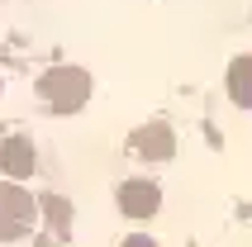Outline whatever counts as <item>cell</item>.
<instances>
[{"instance_id": "cell-8", "label": "cell", "mask_w": 252, "mask_h": 247, "mask_svg": "<svg viewBox=\"0 0 252 247\" xmlns=\"http://www.w3.org/2000/svg\"><path fill=\"white\" fill-rule=\"evenodd\" d=\"M119 247H157V243H153V238H148V233H133V238H124V243H119Z\"/></svg>"}, {"instance_id": "cell-7", "label": "cell", "mask_w": 252, "mask_h": 247, "mask_svg": "<svg viewBox=\"0 0 252 247\" xmlns=\"http://www.w3.org/2000/svg\"><path fill=\"white\" fill-rule=\"evenodd\" d=\"M43 214H48V223H53L57 233H67V223H71V209H67V200H57V195H48V200H43Z\"/></svg>"}, {"instance_id": "cell-6", "label": "cell", "mask_w": 252, "mask_h": 247, "mask_svg": "<svg viewBox=\"0 0 252 247\" xmlns=\"http://www.w3.org/2000/svg\"><path fill=\"white\" fill-rule=\"evenodd\" d=\"M228 95H233V105L252 110V53L233 57V67H228Z\"/></svg>"}, {"instance_id": "cell-3", "label": "cell", "mask_w": 252, "mask_h": 247, "mask_svg": "<svg viewBox=\"0 0 252 247\" xmlns=\"http://www.w3.org/2000/svg\"><path fill=\"white\" fill-rule=\"evenodd\" d=\"M157 205H162V190H157L153 181H124L119 185V209H124L128 219H153Z\"/></svg>"}, {"instance_id": "cell-4", "label": "cell", "mask_w": 252, "mask_h": 247, "mask_svg": "<svg viewBox=\"0 0 252 247\" xmlns=\"http://www.w3.org/2000/svg\"><path fill=\"white\" fill-rule=\"evenodd\" d=\"M33 166H38V152H33L29 138H5V143H0V171L10 181L33 176Z\"/></svg>"}, {"instance_id": "cell-1", "label": "cell", "mask_w": 252, "mask_h": 247, "mask_svg": "<svg viewBox=\"0 0 252 247\" xmlns=\"http://www.w3.org/2000/svg\"><path fill=\"white\" fill-rule=\"evenodd\" d=\"M43 100L53 105L57 114H71V110H81L86 100H91V76H86L81 67H57L43 76Z\"/></svg>"}, {"instance_id": "cell-5", "label": "cell", "mask_w": 252, "mask_h": 247, "mask_svg": "<svg viewBox=\"0 0 252 247\" xmlns=\"http://www.w3.org/2000/svg\"><path fill=\"white\" fill-rule=\"evenodd\" d=\"M128 148L138 152V157H148V162H167L171 148H176V133H171L167 124H148V128H138V133L128 138Z\"/></svg>"}, {"instance_id": "cell-2", "label": "cell", "mask_w": 252, "mask_h": 247, "mask_svg": "<svg viewBox=\"0 0 252 247\" xmlns=\"http://www.w3.org/2000/svg\"><path fill=\"white\" fill-rule=\"evenodd\" d=\"M38 223V205L24 185H0V243H14L24 238L29 228Z\"/></svg>"}]
</instances>
